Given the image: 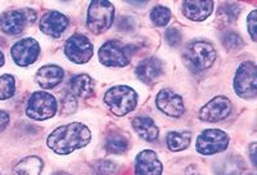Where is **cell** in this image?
Wrapping results in <instances>:
<instances>
[{
    "mask_svg": "<svg viewBox=\"0 0 257 175\" xmlns=\"http://www.w3.org/2000/svg\"><path fill=\"white\" fill-rule=\"evenodd\" d=\"M91 131L81 123H71L59 126L48 137V147L57 155H70L73 151L88 146Z\"/></svg>",
    "mask_w": 257,
    "mask_h": 175,
    "instance_id": "6da1fadb",
    "label": "cell"
},
{
    "mask_svg": "<svg viewBox=\"0 0 257 175\" xmlns=\"http://www.w3.org/2000/svg\"><path fill=\"white\" fill-rule=\"evenodd\" d=\"M185 64L193 72H202L207 70L216 59V50L212 44L207 41L190 43L183 54Z\"/></svg>",
    "mask_w": 257,
    "mask_h": 175,
    "instance_id": "7a4b0ae2",
    "label": "cell"
},
{
    "mask_svg": "<svg viewBox=\"0 0 257 175\" xmlns=\"http://www.w3.org/2000/svg\"><path fill=\"white\" fill-rule=\"evenodd\" d=\"M104 103L108 106L112 114L116 116H123L137 107L138 94L133 88L116 85L105 93Z\"/></svg>",
    "mask_w": 257,
    "mask_h": 175,
    "instance_id": "3957f363",
    "label": "cell"
},
{
    "mask_svg": "<svg viewBox=\"0 0 257 175\" xmlns=\"http://www.w3.org/2000/svg\"><path fill=\"white\" fill-rule=\"evenodd\" d=\"M114 8L109 2L95 0L90 3L88 9V29L93 34H102L107 31L113 24Z\"/></svg>",
    "mask_w": 257,
    "mask_h": 175,
    "instance_id": "277c9868",
    "label": "cell"
},
{
    "mask_svg": "<svg viewBox=\"0 0 257 175\" xmlns=\"http://www.w3.org/2000/svg\"><path fill=\"white\" fill-rule=\"evenodd\" d=\"M133 47L118 40H109L99 49V59L108 67H123L132 61Z\"/></svg>",
    "mask_w": 257,
    "mask_h": 175,
    "instance_id": "5b68a950",
    "label": "cell"
},
{
    "mask_svg": "<svg viewBox=\"0 0 257 175\" xmlns=\"http://www.w3.org/2000/svg\"><path fill=\"white\" fill-rule=\"evenodd\" d=\"M57 101L50 93L45 92H35L30 96L26 105L27 116L38 121L48 120L53 117L57 112Z\"/></svg>",
    "mask_w": 257,
    "mask_h": 175,
    "instance_id": "8992f818",
    "label": "cell"
},
{
    "mask_svg": "<svg viewBox=\"0 0 257 175\" xmlns=\"http://www.w3.org/2000/svg\"><path fill=\"white\" fill-rule=\"evenodd\" d=\"M234 91L244 100L254 98L257 94V67L254 62H243L234 77Z\"/></svg>",
    "mask_w": 257,
    "mask_h": 175,
    "instance_id": "52a82bcc",
    "label": "cell"
},
{
    "mask_svg": "<svg viewBox=\"0 0 257 175\" xmlns=\"http://www.w3.org/2000/svg\"><path fill=\"white\" fill-rule=\"evenodd\" d=\"M229 146V137L225 131L219 129H207L202 131L197 138L196 148L198 153L212 156L224 152Z\"/></svg>",
    "mask_w": 257,
    "mask_h": 175,
    "instance_id": "ba28073f",
    "label": "cell"
},
{
    "mask_svg": "<svg viewBox=\"0 0 257 175\" xmlns=\"http://www.w3.org/2000/svg\"><path fill=\"white\" fill-rule=\"evenodd\" d=\"M36 20V13L32 9H20L9 11L0 16V29L8 35H18L24 32L29 24H34Z\"/></svg>",
    "mask_w": 257,
    "mask_h": 175,
    "instance_id": "9c48e42d",
    "label": "cell"
},
{
    "mask_svg": "<svg viewBox=\"0 0 257 175\" xmlns=\"http://www.w3.org/2000/svg\"><path fill=\"white\" fill-rule=\"evenodd\" d=\"M64 53L73 63L84 64L90 61V58L93 57L94 47L86 36L76 34L66 41Z\"/></svg>",
    "mask_w": 257,
    "mask_h": 175,
    "instance_id": "30bf717a",
    "label": "cell"
},
{
    "mask_svg": "<svg viewBox=\"0 0 257 175\" xmlns=\"http://www.w3.org/2000/svg\"><path fill=\"white\" fill-rule=\"evenodd\" d=\"M13 61L21 67H26L30 64L35 63L40 54V45L35 39L27 38L17 41L11 49Z\"/></svg>",
    "mask_w": 257,
    "mask_h": 175,
    "instance_id": "8fae6325",
    "label": "cell"
},
{
    "mask_svg": "<svg viewBox=\"0 0 257 175\" xmlns=\"http://www.w3.org/2000/svg\"><path fill=\"white\" fill-rule=\"evenodd\" d=\"M231 111V103L226 97L219 96L206 103L199 111V119L206 123H217L226 119Z\"/></svg>",
    "mask_w": 257,
    "mask_h": 175,
    "instance_id": "7c38bea8",
    "label": "cell"
},
{
    "mask_svg": "<svg viewBox=\"0 0 257 175\" xmlns=\"http://www.w3.org/2000/svg\"><path fill=\"white\" fill-rule=\"evenodd\" d=\"M156 105L160 111L171 117H180L185 111L183 98L171 89H162L156 98Z\"/></svg>",
    "mask_w": 257,
    "mask_h": 175,
    "instance_id": "4fadbf2b",
    "label": "cell"
},
{
    "mask_svg": "<svg viewBox=\"0 0 257 175\" xmlns=\"http://www.w3.org/2000/svg\"><path fill=\"white\" fill-rule=\"evenodd\" d=\"M162 162L151 149L141 152L135 160V175H162Z\"/></svg>",
    "mask_w": 257,
    "mask_h": 175,
    "instance_id": "5bb4252c",
    "label": "cell"
},
{
    "mask_svg": "<svg viewBox=\"0 0 257 175\" xmlns=\"http://www.w3.org/2000/svg\"><path fill=\"white\" fill-rule=\"evenodd\" d=\"M68 26V18L57 11H50L45 13L40 21V30L45 35L52 38H59L62 36Z\"/></svg>",
    "mask_w": 257,
    "mask_h": 175,
    "instance_id": "9a60e30c",
    "label": "cell"
},
{
    "mask_svg": "<svg viewBox=\"0 0 257 175\" xmlns=\"http://www.w3.org/2000/svg\"><path fill=\"white\" fill-rule=\"evenodd\" d=\"M137 76L146 84H151L155 80H157L162 72H164V64L158 58L149 57V58L143 59L141 63L138 64Z\"/></svg>",
    "mask_w": 257,
    "mask_h": 175,
    "instance_id": "2e32d148",
    "label": "cell"
},
{
    "mask_svg": "<svg viewBox=\"0 0 257 175\" xmlns=\"http://www.w3.org/2000/svg\"><path fill=\"white\" fill-rule=\"evenodd\" d=\"M213 11V2L205 0V2H199V0H189L183 3V13L185 17L190 21H196L201 22L205 21Z\"/></svg>",
    "mask_w": 257,
    "mask_h": 175,
    "instance_id": "e0dca14e",
    "label": "cell"
},
{
    "mask_svg": "<svg viewBox=\"0 0 257 175\" xmlns=\"http://www.w3.org/2000/svg\"><path fill=\"white\" fill-rule=\"evenodd\" d=\"M64 77L63 68L56 64H48L39 68L36 72V82L44 89H52L62 82Z\"/></svg>",
    "mask_w": 257,
    "mask_h": 175,
    "instance_id": "ac0fdd59",
    "label": "cell"
},
{
    "mask_svg": "<svg viewBox=\"0 0 257 175\" xmlns=\"http://www.w3.org/2000/svg\"><path fill=\"white\" fill-rule=\"evenodd\" d=\"M71 94L79 98H89L94 94V81L90 76L86 73H81L72 77L70 81Z\"/></svg>",
    "mask_w": 257,
    "mask_h": 175,
    "instance_id": "d6986e66",
    "label": "cell"
},
{
    "mask_svg": "<svg viewBox=\"0 0 257 175\" xmlns=\"http://www.w3.org/2000/svg\"><path fill=\"white\" fill-rule=\"evenodd\" d=\"M133 128L139 134V137L148 140V142H155L160 135L157 125L149 117H135L133 120Z\"/></svg>",
    "mask_w": 257,
    "mask_h": 175,
    "instance_id": "ffe728a7",
    "label": "cell"
},
{
    "mask_svg": "<svg viewBox=\"0 0 257 175\" xmlns=\"http://www.w3.org/2000/svg\"><path fill=\"white\" fill-rule=\"evenodd\" d=\"M41 171H43V161L36 156L25 157L15 167L16 175H40Z\"/></svg>",
    "mask_w": 257,
    "mask_h": 175,
    "instance_id": "44dd1931",
    "label": "cell"
},
{
    "mask_svg": "<svg viewBox=\"0 0 257 175\" xmlns=\"http://www.w3.org/2000/svg\"><path fill=\"white\" fill-rule=\"evenodd\" d=\"M216 175H240L243 170L242 161L237 157H226L215 163Z\"/></svg>",
    "mask_w": 257,
    "mask_h": 175,
    "instance_id": "7402d4cb",
    "label": "cell"
},
{
    "mask_svg": "<svg viewBox=\"0 0 257 175\" xmlns=\"http://www.w3.org/2000/svg\"><path fill=\"white\" fill-rule=\"evenodd\" d=\"M190 139L192 135L190 133H179V131H171L167 135V147L173 152L183 151V149L188 148L190 144Z\"/></svg>",
    "mask_w": 257,
    "mask_h": 175,
    "instance_id": "603a6c76",
    "label": "cell"
},
{
    "mask_svg": "<svg viewBox=\"0 0 257 175\" xmlns=\"http://www.w3.org/2000/svg\"><path fill=\"white\" fill-rule=\"evenodd\" d=\"M128 142L123 135L120 134H109L105 142V148L109 153L113 155H121L123 152L127 151Z\"/></svg>",
    "mask_w": 257,
    "mask_h": 175,
    "instance_id": "cb8c5ba5",
    "label": "cell"
},
{
    "mask_svg": "<svg viewBox=\"0 0 257 175\" xmlns=\"http://www.w3.org/2000/svg\"><path fill=\"white\" fill-rule=\"evenodd\" d=\"M240 8L235 3H225L217 11V17L222 24H231L239 16Z\"/></svg>",
    "mask_w": 257,
    "mask_h": 175,
    "instance_id": "d4e9b609",
    "label": "cell"
},
{
    "mask_svg": "<svg viewBox=\"0 0 257 175\" xmlns=\"http://www.w3.org/2000/svg\"><path fill=\"white\" fill-rule=\"evenodd\" d=\"M16 93V81L12 75L0 76V100L6 101L12 98Z\"/></svg>",
    "mask_w": 257,
    "mask_h": 175,
    "instance_id": "484cf974",
    "label": "cell"
},
{
    "mask_svg": "<svg viewBox=\"0 0 257 175\" xmlns=\"http://www.w3.org/2000/svg\"><path fill=\"white\" fill-rule=\"evenodd\" d=\"M221 44L228 50H239L243 47V39L238 35L237 32L228 31L224 32L221 36Z\"/></svg>",
    "mask_w": 257,
    "mask_h": 175,
    "instance_id": "4316f807",
    "label": "cell"
},
{
    "mask_svg": "<svg viewBox=\"0 0 257 175\" xmlns=\"http://www.w3.org/2000/svg\"><path fill=\"white\" fill-rule=\"evenodd\" d=\"M170 18H171V12L166 7L158 6L152 9L151 12V20L156 26H166L169 24Z\"/></svg>",
    "mask_w": 257,
    "mask_h": 175,
    "instance_id": "83f0119b",
    "label": "cell"
},
{
    "mask_svg": "<svg viewBox=\"0 0 257 175\" xmlns=\"http://www.w3.org/2000/svg\"><path fill=\"white\" fill-rule=\"evenodd\" d=\"M76 108H77V102L75 96H72L71 93H67L63 98H62L61 111L63 112L64 115L73 114V112L76 111Z\"/></svg>",
    "mask_w": 257,
    "mask_h": 175,
    "instance_id": "f1b7e54d",
    "label": "cell"
},
{
    "mask_svg": "<svg viewBox=\"0 0 257 175\" xmlns=\"http://www.w3.org/2000/svg\"><path fill=\"white\" fill-rule=\"evenodd\" d=\"M95 171L99 175H114L117 172V165L112 161H99L95 163Z\"/></svg>",
    "mask_w": 257,
    "mask_h": 175,
    "instance_id": "f546056e",
    "label": "cell"
},
{
    "mask_svg": "<svg viewBox=\"0 0 257 175\" xmlns=\"http://www.w3.org/2000/svg\"><path fill=\"white\" fill-rule=\"evenodd\" d=\"M165 38H166V41L169 45H171V47H178L181 43V32L178 29H175V27H171V29H169L166 31Z\"/></svg>",
    "mask_w": 257,
    "mask_h": 175,
    "instance_id": "4dcf8cb0",
    "label": "cell"
},
{
    "mask_svg": "<svg viewBox=\"0 0 257 175\" xmlns=\"http://www.w3.org/2000/svg\"><path fill=\"white\" fill-rule=\"evenodd\" d=\"M256 24H257V12L252 11L247 18V29H248L249 35L253 41H256Z\"/></svg>",
    "mask_w": 257,
    "mask_h": 175,
    "instance_id": "1f68e13d",
    "label": "cell"
},
{
    "mask_svg": "<svg viewBox=\"0 0 257 175\" xmlns=\"http://www.w3.org/2000/svg\"><path fill=\"white\" fill-rule=\"evenodd\" d=\"M133 26H134V20L130 17H123L121 18L120 22H118V30H121V31H130V30L133 29Z\"/></svg>",
    "mask_w": 257,
    "mask_h": 175,
    "instance_id": "d6a6232c",
    "label": "cell"
},
{
    "mask_svg": "<svg viewBox=\"0 0 257 175\" xmlns=\"http://www.w3.org/2000/svg\"><path fill=\"white\" fill-rule=\"evenodd\" d=\"M9 124V115L6 111L0 110V131H3L4 129L8 126Z\"/></svg>",
    "mask_w": 257,
    "mask_h": 175,
    "instance_id": "836d02e7",
    "label": "cell"
},
{
    "mask_svg": "<svg viewBox=\"0 0 257 175\" xmlns=\"http://www.w3.org/2000/svg\"><path fill=\"white\" fill-rule=\"evenodd\" d=\"M254 148H256V143H252L251 144V148H249V151H251L252 163H253V165H256V160H254Z\"/></svg>",
    "mask_w": 257,
    "mask_h": 175,
    "instance_id": "e575fe53",
    "label": "cell"
},
{
    "mask_svg": "<svg viewBox=\"0 0 257 175\" xmlns=\"http://www.w3.org/2000/svg\"><path fill=\"white\" fill-rule=\"evenodd\" d=\"M4 64V54L2 52H0V67Z\"/></svg>",
    "mask_w": 257,
    "mask_h": 175,
    "instance_id": "d590c367",
    "label": "cell"
},
{
    "mask_svg": "<svg viewBox=\"0 0 257 175\" xmlns=\"http://www.w3.org/2000/svg\"><path fill=\"white\" fill-rule=\"evenodd\" d=\"M53 175H70L68 172H64V171H58L56 172V174H53Z\"/></svg>",
    "mask_w": 257,
    "mask_h": 175,
    "instance_id": "8d00e7d4",
    "label": "cell"
},
{
    "mask_svg": "<svg viewBox=\"0 0 257 175\" xmlns=\"http://www.w3.org/2000/svg\"><path fill=\"white\" fill-rule=\"evenodd\" d=\"M249 175H253V174H249Z\"/></svg>",
    "mask_w": 257,
    "mask_h": 175,
    "instance_id": "74e56055",
    "label": "cell"
}]
</instances>
